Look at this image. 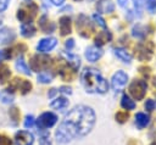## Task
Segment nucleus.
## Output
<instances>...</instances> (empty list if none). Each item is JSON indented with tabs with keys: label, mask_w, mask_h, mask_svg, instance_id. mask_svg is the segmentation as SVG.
<instances>
[{
	"label": "nucleus",
	"mask_w": 156,
	"mask_h": 145,
	"mask_svg": "<svg viewBox=\"0 0 156 145\" xmlns=\"http://www.w3.org/2000/svg\"><path fill=\"white\" fill-rule=\"evenodd\" d=\"M0 145H12V141L7 136L0 134Z\"/></svg>",
	"instance_id": "58836bf2"
},
{
	"label": "nucleus",
	"mask_w": 156,
	"mask_h": 145,
	"mask_svg": "<svg viewBox=\"0 0 156 145\" xmlns=\"http://www.w3.org/2000/svg\"><path fill=\"white\" fill-rule=\"evenodd\" d=\"M113 51H115V55H116L119 60H122L123 62L129 63V62L132 61V55H130L126 49H123V48H116Z\"/></svg>",
	"instance_id": "4be33fe9"
},
{
	"label": "nucleus",
	"mask_w": 156,
	"mask_h": 145,
	"mask_svg": "<svg viewBox=\"0 0 156 145\" xmlns=\"http://www.w3.org/2000/svg\"><path fill=\"white\" fill-rule=\"evenodd\" d=\"M128 117H129V115L127 113V111H119L116 113V121L118 123H124L128 119Z\"/></svg>",
	"instance_id": "2f4dec72"
},
{
	"label": "nucleus",
	"mask_w": 156,
	"mask_h": 145,
	"mask_svg": "<svg viewBox=\"0 0 156 145\" xmlns=\"http://www.w3.org/2000/svg\"><path fill=\"white\" fill-rule=\"evenodd\" d=\"M144 2H145V0H134V9L138 12V16H140V12H141V9H143Z\"/></svg>",
	"instance_id": "e433bc0d"
},
{
	"label": "nucleus",
	"mask_w": 156,
	"mask_h": 145,
	"mask_svg": "<svg viewBox=\"0 0 156 145\" xmlns=\"http://www.w3.org/2000/svg\"><path fill=\"white\" fill-rule=\"evenodd\" d=\"M150 122V117L146 115V113H143V112H138L135 115V124L139 129H143L145 128Z\"/></svg>",
	"instance_id": "412c9836"
},
{
	"label": "nucleus",
	"mask_w": 156,
	"mask_h": 145,
	"mask_svg": "<svg viewBox=\"0 0 156 145\" xmlns=\"http://www.w3.org/2000/svg\"><path fill=\"white\" fill-rule=\"evenodd\" d=\"M76 72H77V71H76L72 66H69L67 62H66L65 65H62V66L58 67V74H60V77H61L63 80H67V82H71V80L73 79Z\"/></svg>",
	"instance_id": "ddd939ff"
},
{
	"label": "nucleus",
	"mask_w": 156,
	"mask_h": 145,
	"mask_svg": "<svg viewBox=\"0 0 156 145\" xmlns=\"http://www.w3.org/2000/svg\"><path fill=\"white\" fill-rule=\"evenodd\" d=\"M50 106L52 108H56V110H63L68 106V100L65 97V96H60V97H56L51 104Z\"/></svg>",
	"instance_id": "b1692460"
},
{
	"label": "nucleus",
	"mask_w": 156,
	"mask_h": 145,
	"mask_svg": "<svg viewBox=\"0 0 156 145\" xmlns=\"http://www.w3.org/2000/svg\"><path fill=\"white\" fill-rule=\"evenodd\" d=\"M26 50H27V46H26L24 44H17V45H15V46H12V48L5 50V52H6V58H12V57H15V56H18V55H21L22 52H24Z\"/></svg>",
	"instance_id": "a211bd4d"
},
{
	"label": "nucleus",
	"mask_w": 156,
	"mask_h": 145,
	"mask_svg": "<svg viewBox=\"0 0 156 145\" xmlns=\"http://www.w3.org/2000/svg\"><path fill=\"white\" fill-rule=\"evenodd\" d=\"M93 18H94V21L100 26V27H102L104 29H106V22H105V19L100 16V15H98V13H94L93 15Z\"/></svg>",
	"instance_id": "72a5a7b5"
},
{
	"label": "nucleus",
	"mask_w": 156,
	"mask_h": 145,
	"mask_svg": "<svg viewBox=\"0 0 156 145\" xmlns=\"http://www.w3.org/2000/svg\"><path fill=\"white\" fill-rule=\"evenodd\" d=\"M15 38V34L11 29L9 28H2L0 29V43L1 44H7Z\"/></svg>",
	"instance_id": "5701e85b"
},
{
	"label": "nucleus",
	"mask_w": 156,
	"mask_h": 145,
	"mask_svg": "<svg viewBox=\"0 0 156 145\" xmlns=\"http://www.w3.org/2000/svg\"><path fill=\"white\" fill-rule=\"evenodd\" d=\"M58 91L60 93H62V94H72V89L69 88V87H60V89H58Z\"/></svg>",
	"instance_id": "a19ab883"
},
{
	"label": "nucleus",
	"mask_w": 156,
	"mask_h": 145,
	"mask_svg": "<svg viewBox=\"0 0 156 145\" xmlns=\"http://www.w3.org/2000/svg\"><path fill=\"white\" fill-rule=\"evenodd\" d=\"M102 56V49L96 46V45H93V46H89L85 51V57L88 61L90 62H95L98 61L100 57Z\"/></svg>",
	"instance_id": "4468645a"
},
{
	"label": "nucleus",
	"mask_w": 156,
	"mask_h": 145,
	"mask_svg": "<svg viewBox=\"0 0 156 145\" xmlns=\"http://www.w3.org/2000/svg\"><path fill=\"white\" fill-rule=\"evenodd\" d=\"M76 1H79V0H76Z\"/></svg>",
	"instance_id": "3c124183"
},
{
	"label": "nucleus",
	"mask_w": 156,
	"mask_h": 145,
	"mask_svg": "<svg viewBox=\"0 0 156 145\" xmlns=\"http://www.w3.org/2000/svg\"><path fill=\"white\" fill-rule=\"evenodd\" d=\"M76 26H77V30L78 33L84 37V38H89L91 32H93V27H91V23L89 21V18L80 13L78 17H77V22H76Z\"/></svg>",
	"instance_id": "6e6552de"
},
{
	"label": "nucleus",
	"mask_w": 156,
	"mask_h": 145,
	"mask_svg": "<svg viewBox=\"0 0 156 145\" xmlns=\"http://www.w3.org/2000/svg\"><path fill=\"white\" fill-rule=\"evenodd\" d=\"M111 39H112V34H111V32H108L107 29H105V30L98 33V35L95 37V45L100 48V46H102L104 44L111 41Z\"/></svg>",
	"instance_id": "dca6fc26"
},
{
	"label": "nucleus",
	"mask_w": 156,
	"mask_h": 145,
	"mask_svg": "<svg viewBox=\"0 0 156 145\" xmlns=\"http://www.w3.org/2000/svg\"><path fill=\"white\" fill-rule=\"evenodd\" d=\"M96 10L100 13H111L115 10V5L112 0H98Z\"/></svg>",
	"instance_id": "2eb2a0df"
},
{
	"label": "nucleus",
	"mask_w": 156,
	"mask_h": 145,
	"mask_svg": "<svg viewBox=\"0 0 156 145\" xmlns=\"http://www.w3.org/2000/svg\"><path fill=\"white\" fill-rule=\"evenodd\" d=\"M146 9L151 13H156V0H146Z\"/></svg>",
	"instance_id": "f704fd0d"
},
{
	"label": "nucleus",
	"mask_w": 156,
	"mask_h": 145,
	"mask_svg": "<svg viewBox=\"0 0 156 145\" xmlns=\"http://www.w3.org/2000/svg\"><path fill=\"white\" fill-rule=\"evenodd\" d=\"M30 68L33 71H45L48 69V67L51 65V58L48 55H43V54H37L34 56H32L30 61H29Z\"/></svg>",
	"instance_id": "423d86ee"
},
{
	"label": "nucleus",
	"mask_w": 156,
	"mask_h": 145,
	"mask_svg": "<svg viewBox=\"0 0 156 145\" xmlns=\"http://www.w3.org/2000/svg\"><path fill=\"white\" fill-rule=\"evenodd\" d=\"M16 68H17L20 72H22V73H24V74H27V76H30L29 67L26 65V62H24V60H23L22 57H20V58L16 61Z\"/></svg>",
	"instance_id": "c85d7f7f"
},
{
	"label": "nucleus",
	"mask_w": 156,
	"mask_h": 145,
	"mask_svg": "<svg viewBox=\"0 0 156 145\" xmlns=\"http://www.w3.org/2000/svg\"><path fill=\"white\" fill-rule=\"evenodd\" d=\"M96 116L91 107L85 105L74 106L62 119L55 132L58 144H67L88 135L95 126Z\"/></svg>",
	"instance_id": "f257e3e1"
},
{
	"label": "nucleus",
	"mask_w": 156,
	"mask_h": 145,
	"mask_svg": "<svg viewBox=\"0 0 156 145\" xmlns=\"http://www.w3.org/2000/svg\"><path fill=\"white\" fill-rule=\"evenodd\" d=\"M16 145H32L34 143V136L27 130H20L15 134Z\"/></svg>",
	"instance_id": "9b49d317"
},
{
	"label": "nucleus",
	"mask_w": 156,
	"mask_h": 145,
	"mask_svg": "<svg viewBox=\"0 0 156 145\" xmlns=\"http://www.w3.org/2000/svg\"><path fill=\"white\" fill-rule=\"evenodd\" d=\"M139 71H140V73H143L145 77H149V73H150V68H149V67H140Z\"/></svg>",
	"instance_id": "37998d69"
},
{
	"label": "nucleus",
	"mask_w": 156,
	"mask_h": 145,
	"mask_svg": "<svg viewBox=\"0 0 156 145\" xmlns=\"http://www.w3.org/2000/svg\"><path fill=\"white\" fill-rule=\"evenodd\" d=\"M9 115H10V118L13 121V124H16L17 121L20 119V112H18V110H17L16 107H12V108L10 110Z\"/></svg>",
	"instance_id": "473e14b6"
},
{
	"label": "nucleus",
	"mask_w": 156,
	"mask_h": 145,
	"mask_svg": "<svg viewBox=\"0 0 156 145\" xmlns=\"http://www.w3.org/2000/svg\"><path fill=\"white\" fill-rule=\"evenodd\" d=\"M39 28L44 33H52L55 29V24L51 21H49L46 16H41L39 19Z\"/></svg>",
	"instance_id": "aec40b11"
},
{
	"label": "nucleus",
	"mask_w": 156,
	"mask_h": 145,
	"mask_svg": "<svg viewBox=\"0 0 156 145\" xmlns=\"http://www.w3.org/2000/svg\"><path fill=\"white\" fill-rule=\"evenodd\" d=\"M28 1H29V0H28Z\"/></svg>",
	"instance_id": "603ef678"
},
{
	"label": "nucleus",
	"mask_w": 156,
	"mask_h": 145,
	"mask_svg": "<svg viewBox=\"0 0 156 145\" xmlns=\"http://www.w3.org/2000/svg\"><path fill=\"white\" fill-rule=\"evenodd\" d=\"M121 106L124 108V110H134L135 108V102L127 95V94H123L122 95V100H121Z\"/></svg>",
	"instance_id": "393cba45"
},
{
	"label": "nucleus",
	"mask_w": 156,
	"mask_h": 145,
	"mask_svg": "<svg viewBox=\"0 0 156 145\" xmlns=\"http://www.w3.org/2000/svg\"><path fill=\"white\" fill-rule=\"evenodd\" d=\"M52 80V74H50L49 72H41L38 76V82L40 83H50Z\"/></svg>",
	"instance_id": "7c9ffc66"
},
{
	"label": "nucleus",
	"mask_w": 156,
	"mask_h": 145,
	"mask_svg": "<svg viewBox=\"0 0 156 145\" xmlns=\"http://www.w3.org/2000/svg\"><path fill=\"white\" fill-rule=\"evenodd\" d=\"M147 90V84L144 79H135L129 85V94L134 100H143Z\"/></svg>",
	"instance_id": "39448f33"
},
{
	"label": "nucleus",
	"mask_w": 156,
	"mask_h": 145,
	"mask_svg": "<svg viewBox=\"0 0 156 145\" xmlns=\"http://www.w3.org/2000/svg\"><path fill=\"white\" fill-rule=\"evenodd\" d=\"M38 12V6L34 2H28L27 5L22 6L21 9H18L17 11V18L23 22V24H29L34 17L37 16Z\"/></svg>",
	"instance_id": "7ed1b4c3"
},
{
	"label": "nucleus",
	"mask_w": 156,
	"mask_h": 145,
	"mask_svg": "<svg viewBox=\"0 0 156 145\" xmlns=\"http://www.w3.org/2000/svg\"><path fill=\"white\" fill-rule=\"evenodd\" d=\"M65 45H66V48H67L68 50H71V49L74 46V40H73V39H68V40H66Z\"/></svg>",
	"instance_id": "79ce46f5"
},
{
	"label": "nucleus",
	"mask_w": 156,
	"mask_h": 145,
	"mask_svg": "<svg viewBox=\"0 0 156 145\" xmlns=\"http://www.w3.org/2000/svg\"><path fill=\"white\" fill-rule=\"evenodd\" d=\"M56 44H57V40H56V38H44V39H41L39 43H38V45H37V49H38V51H40V52H48V51H50V50H52L55 46H56Z\"/></svg>",
	"instance_id": "f8f14e48"
},
{
	"label": "nucleus",
	"mask_w": 156,
	"mask_h": 145,
	"mask_svg": "<svg viewBox=\"0 0 156 145\" xmlns=\"http://www.w3.org/2000/svg\"><path fill=\"white\" fill-rule=\"evenodd\" d=\"M151 145H156V141H154V143H152V144H151Z\"/></svg>",
	"instance_id": "8fccbe9b"
},
{
	"label": "nucleus",
	"mask_w": 156,
	"mask_h": 145,
	"mask_svg": "<svg viewBox=\"0 0 156 145\" xmlns=\"http://www.w3.org/2000/svg\"><path fill=\"white\" fill-rule=\"evenodd\" d=\"M39 145H51L50 134L46 132H41L39 134Z\"/></svg>",
	"instance_id": "c756f323"
},
{
	"label": "nucleus",
	"mask_w": 156,
	"mask_h": 145,
	"mask_svg": "<svg viewBox=\"0 0 156 145\" xmlns=\"http://www.w3.org/2000/svg\"><path fill=\"white\" fill-rule=\"evenodd\" d=\"M60 32L61 35H67L71 33L72 27H71V18L68 16H62L60 18Z\"/></svg>",
	"instance_id": "6ab92c4d"
},
{
	"label": "nucleus",
	"mask_w": 156,
	"mask_h": 145,
	"mask_svg": "<svg viewBox=\"0 0 156 145\" xmlns=\"http://www.w3.org/2000/svg\"><path fill=\"white\" fill-rule=\"evenodd\" d=\"M82 84L87 93L91 94H105L108 90L107 80L95 68H85L80 76Z\"/></svg>",
	"instance_id": "f03ea898"
},
{
	"label": "nucleus",
	"mask_w": 156,
	"mask_h": 145,
	"mask_svg": "<svg viewBox=\"0 0 156 145\" xmlns=\"http://www.w3.org/2000/svg\"><path fill=\"white\" fill-rule=\"evenodd\" d=\"M34 123H35V119H34V117L32 115L26 116V119H24V127L26 128H32L34 126Z\"/></svg>",
	"instance_id": "c9c22d12"
},
{
	"label": "nucleus",
	"mask_w": 156,
	"mask_h": 145,
	"mask_svg": "<svg viewBox=\"0 0 156 145\" xmlns=\"http://www.w3.org/2000/svg\"><path fill=\"white\" fill-rule=\"evenodd\" d=\"M9 2H10V0H0V12L5 11L7 9Z\"/></svg>",
	"instance_id": "ea45409f"
},
{
	"label": "nucleus",
	"mask_w": 156,
	"mask_h": 145,
	"mask_svg": "<svg viewBox=\"0 0 156 145\" xmlns=\"http://www.w3.org/2000/svg\"><path fill=\"white\" fill-rule=\"evenodd\" d=\"M56 122H57V116L52 112H44L38 117V119H35V124L40 130L51 128Z\"/></svg>",
	"instance_id": "0eeeda50"
},
{
	"label": "nucleus",
	"mask_w": 156,
	"mask_h": 145,
	"mask_svg": "<svg viewBox=\"0 0 156 145\" xmlns=\"http://www.w3.org/2000/svg\"><path fill=\"white\" fill-rule=\"evenodd\" d=\"M155 50V44L152 41H143L139 43L135 48V55L140 61H149Z\"/></svg>",
	"instance_id": "20e7f679"
},
{
	"label": "nucleus",
	"mask_w": 156,
	"mask_h": 145,
	"mask_svg": "<svg viewBox=\"0 0 156 145\" xmlns=\"http://www.w3.org/2000/svg\"><path fill=\"white\" fill-rule=\"evenodd\" d=\"M11 76V71L6 65H0V84H5Z\"/></svg>",
	"instance_id": "a878e982"
},
{
	"label": "nucleus",
	"mask_w": 156,
	"mask_h": 145,
	"mask_svg": "<svg viewBox=\"0 0 156 145\" xmlns=\"http://www.w3.org/2000/svg\"><path fill=\"white\" fill-rule=\"evenodd\" d=\"M155 106H156V104H155L154 100H151V99H147V100H146V102H145V108H146L147 111H152V110L155 108Z\"/></svg>",
	"instance_id": "4c0bfd02"
},
{
	"label": "nucleus",
	"mask_w": 156,
	"mask_h": 145,
	"mask_svg": "<svg viewBox=\"0 0 156 145\" xmlns=\"http://www.w3.org/2000/svg\"><path fill=\"white\" fill-rule=\"evenodd\" d=\"M56 93H57V89L52 88V89H50V91L48 93V96H49V97H52V96H54V95H55Z\"/></svg>",
	"instance_id": "a18cd8bd"
},
{
	"label": "nucleus",
	"mask_w": 156,
	"mask_h": 145,
	"mask_svg": "<svg viewBox=\"0 0 156 145\" xmlns=\"http://www.w3.org/2000/svg\"><path fill=\"white\" fill-rule=\"evenodd\" d=\"M152 84H154V87L156 88V77H155L154 79H152Z\"/></svg>",
	"instance_id": "09e8293b"
},
{
	"label": "nucleus",
	"mask_w": 156,
	"mask_h": 145,
	"mask_svg": "<svg viewBox=\"0 0 156 145\" xmlns=\"http://www.w3.org/2000/svg\"><path fill=\"white\" fill-rule=\"evenodd\" d=\"M127 80H128V76L126 72L123 71H117L112 78H111V85H112V89L116 90V91H119L122 90L126 84H127Z\"/></svg>",
	"instance_id": "9d476101"
},
{
	"label": "nucleus",
	"mask_w": 156,
	"mask_h": 145,
	"mask_svg": "<svg viewBox=\"0 0 156 145\" xmlns=\"http://www.w3.org/2000/svg\"><path fill=\"white\" fill-rule=\"evenodd\" d=\"M5 58H6V52H5V50H0V62L4 61Z\"/></svg>",
	"instance_id": "49530a36"
},
{
	"label": "nucleus",
	"mask_w": 156,
	"mask_h": 145,
	"mask_svg": "<svg viewBox=\"0 0 156 145\" xmlns=\"http://www.w3.org/2000/svg\"><path fill=\"white\" fill-rule=\"evenodd\" d=\"M118 1H119V5L121 6H123V7L127 6V0H118Z\"/></svg>",
	"instance_id": "de8ad7c7"
},
{
	"label": "nucleus",
	"mask_w": 156,
	"mask_h": 145,
	"mask_svg": "<svg viewBox=\"0 0 156 145\" xmlns=\"http://www.w3.org/2000/svg\"><path fill=\"white\" fill-rule=\"evenodd\" d=\"M61 56L63 57V61L67 62L69 66H72L76 71L79 68V66H80V60H79L78 56L72 55V54H69V52H61Z\"/></svg>",
	"instance_id": "f3484780"
},
{
	"label": "nucleus",
	"mask_w": 156,
	"mask_h": 145,
	"mask_svg": "<svg viewBox=\"0 0 156 145\" xmlns=\"http://www.w3.org/2000/svg\"><path fill=\"white\" fill-rule=\"evenodd\" d=\"M146 33H147V32H146V27L140 26V24H136V26L133 28V32H132L133 37L139 38V39L145 38V37H146Z\"/></svg>",
	"instance_id": "cd10ccee"
},
{
	"label": "nucleus",
	"mask_w": 156,
	"mask_h": 145,
	"mask_svg": "<svg viewBox=\"0 0 156 145\" xmlns=\"http://www.w3.org/2000/svg\"><path fill=\"white\" fill-rule=\"evenodd\" d=\"M32 89V84L29 80L26 79H21V78H13V80H11L7 91H16V90H21L22 94H27L29 93Z\"/></svg>",
	"instance_id": "1a4fd4ad"
},
{
	"label": "nucleus",
	"mask_w": 156,
	"mask_h": 145,
	"mask_svg": "<svg viewBox=\"0 0 156 145\" xmlns=\"http://www.w3.org/2000/svg\"><path fill=\"white\" fill-rule=\"evenodd\" d=\"M55 6H61L63 2H65V0H50Z\"/></svg>",
	"instance_id": "c03bdc74"
},
{
	"label": "nucleus",
	"mask_w": 156,
	"mask_h": 145,
	"mask_svg": "<svg viewBox=\"0 0 156 145\" xmlns=\"http://www.w3.org/2000/svg\"><path fill=\"white\" fill-rule=\"evenodd\" d=\"M35 32H37V29H35V27L32 26V23H29V24H22L21 26V34L23 37H26V38L33 37L35 34Z\"/></svg>",
	"instance_id": "bb28decb"
}]
</instances>
